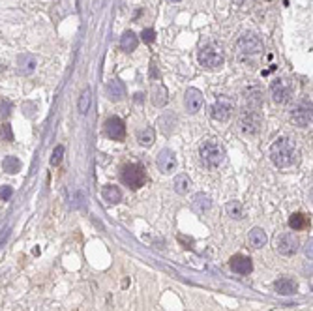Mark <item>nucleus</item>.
Instances as JSON below:
<instances>
[{"instance_id": "obj_1", "label": "nucleus", "mask_w": 313, "mask_h": 311, "mask_svg": "<svg viewBox=\"0 0 313 311\" xmlns=\"http://www.w3.org/2000/svg\"><path fill=\"white\" fill-rule=\"evenodd\" d=\"M270 159L279 169L291 167L294 163V143L289 137H279L270 146Z\"/></svg>"}, {"instance_id": "obj_2", "label": "nucleus", "mask_w": 313, "mask_h": 311, "mask_svg": "<svg viewBox=\"0 0 313 311\" xmlns=\"http://www.w3.org/2000/svg\"><path fill=\"white\" fill-rule=\"evenodd\" d=\"M199 156H201V161L205 167L216 169L225 159V148L214 139H208L199 146Z\"/></svg>"}, {"instance_id": "obj_3", "label": "nucleus", "mask_w": 313, "mask_h": 311, "mask_svg": "<svg viewBox=\"0 0 313 311\" xmlns=\"http://www.w3.org/2000/svg\"><path fill=\"white\" fill-rule=\"evenodd\" d=\"M122 182L132 188V190H139L141 186H145L146 182V173L145 167L139 163H130L122 169Z\"/></svg>"}, {"instance_id": "obj_4", "label": "nucleus", "mask_w": 313, "mask_h": 311, "mask_svg": "<svg viewBox=\"0 0 313 311\" xmlns=\"http://www.w3.org/2000/svg\"><path fill=\"white\" fill-rule=\"evenodd\" d=\"M270 90H272L274 101L279 103V105L289 103L291 99H293V94H294V88H293L289 79H276L272 83V86H270Z\"/></svg>"}, {"instance_id": "obj_5", "label": "nucleus", "mask_w": 313, "mask_h": 311, "mask_svg": "<svg viewBox=\"0 0 313 311\" xmlns=\"http://www.w3.org/2000/svg\"><path fill=\"white\" fill-rule=\"evenodd\" d=\"M298 248H300V240L293 233H283L276 238V250L279 255L291 257V255L298 252Z\"/></svg>"}, {"instance_id": "obj_6", "label": "nucleus", "mask_w": 313, "mask_h": 311, "mask_svg": "<svg viewBox=\"0 0 313 311\" xmlns=\"http://www.w3.org/2000/svg\"><path fill=\"white\" fill-rule=\"evenodd\" d=\"M236 51L238 55H259L263 51V41L253 34H244L236 41Z\"/></svg>"}, {"instance_id": "obj_7", "label": "nucleus", "mask_w": 313, "mask_h": 311, "mask_svg": "<svg viewBox=\"0 0 313 311\" xmlns=\"http://www.w3.org/2000/svg\"><path fill=\"white\" fill-rule=\"evenodd\" d=\"M199 64L206 68V70H216V68H221L223 66V55L217 53L216 49H201L199 51Z\"/></svg>"}, {"instance_id": "obj_8", "label": "nucleus", "mask_w": 313, "mask_h": 311, "mask_svg": "<svg viewBox=\"0 0 313 311\" xmlns=\"http://www.w3.org/2000/svg\"><path fill=\"white\" fill-rule=\"evenodd\" d=\"M157 169L163 173V175H171L175 169H176V154L171 150V148H163L159 150V154L156 157Z\"/></svg>"}, {"instance_id": "obj_9", "label": "nucleus", "mask_w": 313, "mask_h": 311, "mask_svg": "<svg viewBox=\"0 0 313 311\" xmlns=\"http://www.w3.org/2000/svg\"><path fill=\"white\" fill-rule=\"evenodd\" d=\"M261 115H259V111H252V109H248L244 115H242L240 118V128L242 132L246 133H257L261 130Z\"/></svg>"}, {"instance_id": "obj_10", "label": "nucleus", "mask_w": 313, "mask_h": 311, "mask_svg": "<svg viewBox=\"0 0 313 311\" xmlns=\"http://www.w3.org/2000/svg\"><path fill=\"white\" fill-rule=\"evenodd\" d=\"M105 133H107L109 139L113 141H122L126 137V124L124 120L118 118V117H111L105 122Z\"/></svg>"}, {"instance_id": "obj_11", "label": "nucleus", "mask_w": 313, "mask_h": 311, "mask_svg": "<svg viewBox=\"0 0 313 311\" xmlns=\"http://www.w3.org/2000/svg\"><path fill=\"white\" fill-rule=\"evenodd\" d=\"M293 122L298 128H308L312 126V101H304L293 111Z\"/></svg>"}, {"instance_id": "obj_12", "label": "nucleus", "mask_w": 313, "mask_h": 311, "mask_svg": "<svg viewBox=\"0 0 313 311\" xmlns=\"http://www.w3.org/2000/svg\"><path fill=\"white\" fill-rule=\"evenodd\" d=\"M210 115H212V118L217 120V122H227V120L231 118V115H233V103H231L229 99L221 97V99H217L216 103L212 105Z\"/></svg>"}, {"instance_id": "obj_13", "label": "nucleus", "mask_w": 313, "mask_h": 311, "mask_svg": "<svg viewBox=\"0 0 313 311\" xmlns=\"http://www.w3.org/2000/svg\"><path fill=\"white\" fill-rule=\"evenodd\" d=\"M205 99H203V94L197 90V88H188L186 92V97H184V105L188 109V113H199L201 107H203Z\"/></svg>"}, {"instance_id": "obj_14", "label": "nucleus", "mask_w": 313, "mask_h": 311, "mask_svg": "<svg viewBox=\"0 0 313 311\" xmlns=\"http://www.w3.org/2000/svg\"><path fill=\"white\" fill-rule=\"evenodd\" d=\"M231 270L233 272H236V274H250L253 270V263L250 257H246V255H235V257H231Z\"/></svg>"}, {"instance_id": "obj_15", "label": "nucleus", "mask_w": 313, "mask_h": 311, "mask_svg": "<svg viewBox=\"0 0 313 311\" xmlns=\"http://www.w3.org/2000/svg\"><path fill=\"white\" fill-rule=\"evenodd\" d=\"M105 94L109 96L111 101H120V99L126 97V86H124L120 79H113L105 86Z\"/></svg>"}, {"instance_id": "obj_16", "label": "nucleus", "mask_w": 313, "mask_h": 311, "mask_svg": "<svg viewBox=\"0 0 313 311\" xmlns=\"http://www.w3.org/2000/svg\"><path fill=\"white\" fill-rule=\"evenodd\" d=\"M274 289H276L279 294L289 296V294H294V292H296V281L291 279V277H279L276 283H274Z\"/></svg>"}, {"instance_id": "obj_17", "label": "nucleus", "mask_w": 313, "mask_h": 311, "mask_svg": "<svg viewBox=\"0 0 313 311\" xmlns=\"http://www.w3.org/2000/svg\"><path fill=\"white\" fill-rule=\"evenodd\" d=\"M101 197H103V201H107L109 204H117L122 201V192L118 186L107 184V186L101 188Z\"/></svg>"}, {"instance_id": "obj_18", "label": "nucleus", "mask_w": 313, "mask_h": 311, "mask_svg": "<svg viewBox=\"0 0 313 311\" xmlns=\"http://www.w3.org/2000/svg\"><path fill=\"white\" fill-rule=\"evenodd\" d=\"M17 66H19V72L24 73V75H28V73H32L36 70L38 60H36V57H32V55H21Z\"/></svg>"}, {"instance_id": "obj_19", "label": "nucleus", "mask_w": 313, "mask_h": 311, "mask_svg": "<svg viewBox=\"0 0 313 311\" xmlns=\"http://www.w3.org/2000/svg\"><path fill=\"white\" fill-rule=\"evenodd\" d=\"M266 233L263 229L255 227L252 229V233H250V246L255 248V250H261V248H265L266 246Z\"/></svg>"}, {"instance_id": "obj_20", "label": "nucleus", "mask_w": 313, "mask_h": 311, "mask_svg": "<svg viewBox=\"0 0 313 311\" xmlns=\"http://www.w3.org/2000/svg\"><path fill=\"white\" fill-rule=\"evenodd\" d=\"M137 45H139V38L133 34L132 30H128V32H124L120 38V47L122 51H126V53H132V51H135L137 49Z\"/></svg>"}, {"instance_id": "obj_21", "label": "nucleus", "mask_w": 313, "mask_h": 311, "mask_svg": "<svg viewBox=\"0 0 313 311\" xmlns=\"http://www.w3.org/2000/svg\"><path fill=\"white\" fill-rule=\"evenodd\" d=\"M190 186H192V180H190L188 175H178L175 178V184H173L175 192L178 193V195H186V193L190 192Z\"/></svg>"}, {"instance_id": "obj_22", "label": "nucleus", "mask_w": 313, "mask_h": 311, "mask_svg": "<svg viewBox=\"0 0 313 311\" xmlns=\"http://www.w3.org/2000/svg\"><path fill=\"white\" fill-rule=\"evenodd\" d=\"M246 101H248V109L252 111H259L261 103H263V96H261V90L252 88L248 94H246Z\"/></svg>"}, {"instance_id": "obj_23", "label": "nucleus", "mask_w": 313, "mask_h": 311, "mask_svg": "<svg viewBox=\"0 0 313 311\" xmlns=\"http://www.w3.org/2000/svg\"><path fill=\"white\" fill-rule=\"evenodd\" d=\"M210 206H212V201L206 197L205 193H197L195 197H193V208L199 212V214H203L206 210H210Z\"/></svg>"}, {"instance_id": "obj_24", "label": "nucleus", "mask_w": 313, "mask_h": 311, "mask_svg": "<svg viewBox=\"0 0 313 311\" xmlns=\"http://www.w3.org/2000/svg\"><path fill=\"white\" fill-rule=\"evenodd\" d=\"M308 223H310L308 215L302 214V212H296V214H293L289 217V227L293 231H302L304 227H308Z\"/></svg>"}, {"instance_id": "obj_25", "label": "nucleus", "mask_w": 313, "mask_h": 311, "mask_svg": "<svg viewBox=\"0 0 313 311\" xmlns=\"http://www.w3.org/2000/svg\"><path fill=\"white\" fill-rule=\"evenodd\" d=\"M225 212L229 217L233 219H244V206H242L238 201H229V203L225 204Z\"/></svg>"}, {"instance_id": "obj_26", "label": "nucleus", "mask_w": 313, "mask_h": 311, "mask_svg": "<svg viewBox=\"0 0 313 311\" xmlns=\"http://www.w3.org/2000/svg\"><path fill=\"white\" fill-rule=\"evenodd\" d=\"M90 103H92V92H90V88H84L83 92H81V97H79V103H77L79 113L86 115L88 109H90Z\"/></svg>"}, {"instance_id": "obj_27", "label": "nucleus", "mask_w": 313, "mask_h": 311, "mask_svg": "<svg viewBox=\"0 0 313 311\" xmlns=\"http://www.w3.org/2000/svg\"><path fill=\"white\" fill-rule=\"evenodd\" d=\"M167 90H165V86H156L154 88V92H152V103L156 105V107H163L165 103H167Z\"/></svg>"}, {"instance_id": "obj_28", "label": "nucleus", "mask_w": 313, "mask_h": 311, "mask_svg": "<svg viewBox=\"0 0 313 311\" xmlns=\"http://www.w3.org/2000/svg\"><path fill=\"white\" fill-rule=\"evenodd\" d=\"M2 169H4L6 173L15 175V173H19V171H21V161H19L15 156H6V157H4V161H2Z\"/></svg>"}, {"instance_id": "obj_29", "label": "nucleus", "mask_w": 313, "mask_h": 311, "mask_svg": "<svg viewBox=\"0 0 313 311\" xmlns=\"http://www.w3.org/2000/svg\"><path fill=\"white\" fill-rule=\"evenodd\" d=\"M137 141H139L141 146H146V148H148V146H152L154 141H156V137H154V130H152V128H145L143 132H139Z\"/></svg>"}, {"instance_id": "obj_30", "label": "nucleus", "mask_w": 313, "mask_h": 311, "mask_svg": "<svg viewBox=\"0 0 313 311\" xmlns=\"http://www.w3.org/2000/svg\"><path fill=\"white\" fill-rule=\"evenodd\" d=\"M62 157H64V146L59 144V146H55V150H53V156H51V165H60Z\"/></svg>"}, {"instance_id": "obj_31", "label": "nucleus", "mask_w": 313, "mask_h": 311, "mask_svg": "<svg viewBox=\"0 0 313 311\" xmlns=\"http://www.w3.org/2000/svg\"><path fill=\"white\" fill-rule=\"evenodd\" d=\"M0 135H2V139H4V141H12L13 132H12V128H10V124H2V128H0Z\"/></svg>"}, {"instance_id": "obj_32", "label": "nucleus", "mask_w": 313, "mask_h": 311, "mask_svg": "<svg viewBox=\"0 0 313 311\" xmlns=\"http://www.w3.org/2000/svg\"><path fill=\"white\" fill-rule=\"evenodd\" d=\"M12 195H13L12 186H0V199H2V201H10Z\"/></svg>"}, {"instance_id": "obj_33", "label": "nucleus", "mask_w": 313, "mask_h": 311, "mask_svg": "<svg viewBox=\"0 0 313 311\" xmlns=\"http://www.w3.org/2000/svg\"><path fill=\"white\" fill-rule=\"evenodd\" d=\"M141 38H143V41H145V43H152V41L156 39V32H154L152 28H146V30H143Z\"/></svg>"}, {"instance_id": "obj_34", "label": "nucleus", "mask_w": 313, "mask_h": 311, "mask_svg": "<svg viewBox=\"0 0 313 311\" xmlns=\"http://www.w3.org/2000/svg\"><path fill=\"white\" fill-rule=\"evenodd\" d=\"M10 109H12V103H10V101H0V115H2V117H8Z\"/></svg>"}, {"instance_id": "obj_35", "label": "nucleus", "mask_w": 313, "mask_h": 311, "mask_svg": "<svg viewBox=\"0 0 313 311\" xmlns=\"http://www.w3.org/2000/svg\"><path fill=\"white\" fill-rule=\"evenodd\" d=\"M313 240L310 238L308 240V242H306V248H304V253H306V257H308V259H312V255H313Z\"/></svg>"}, {"instance_id": "obj_36", "label": "nucleus", "mask_w": 313, "mask_h": 311, "mask_svg": "<svg viewBox=\"0 0 313 311\" xmlns=\"http://www.w3.org/2000/svg\"><path fill=\"white\" fill-rule=\"evenodd\" d=\"M235 2H236V4H242V2H244V0H235Z\"/></svg>"}, {"instance_id": "obj_37", "label": "nucleus", "mask_w": 313, "mask_h": 311, "mask_svg": "<svg viewBox=\"0 0 313 311\" xmlns=\"http://www.w3.org/2000/svg\"><path fill=\"white\" fill-rule=\"evenodd\" d=\"M175 2H178V0H175Z\"/></svg>"}]
</instances>
